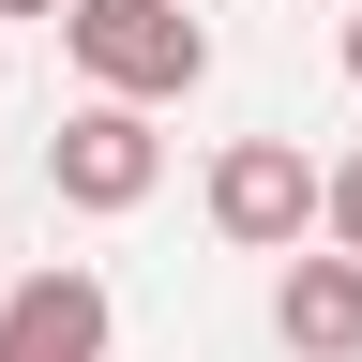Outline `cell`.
I'll return each mask as SVG.
<instances>
[{
  "mask_svg": "<svg viewBox=\"0 0 362 362\" xmlns=\"http://www.w3.org/2000/svg\"><path fill=\"white\" fill-rule=\"evenodd\" d=\"M45 181H61V211H136V197L166 181L151 106H76L61 136H45Z\"/></svg>",
  "mask_w": 362,
  "mask_h": 362,
  "instance_id": "obj_3",
  "label": "cell"
},
{
  "mask_svg": "<svg viewBox=\"0 0 362 362\" xmlns=\"http://www.w3.org/2000/svg\"><path fill=\"white\" fill-rule=\"evenodd\" d=\"M347 90H362V16H347Z\"/></svg>",
  "mask_w": 362,
  "mask_h": 362,
  "instance_id": "obj_8",
  "label": "cell"
},
{
  "mask_svg": "<svg viewBox=\"0 0 362 362\" xmlns=\"http://www.w3.org/2000/svg\"><path fill=\"white\" fill-rule=\"evenodd\" d=\"M121 332V302H106V272H16V302H0V362H106Z\"/></svg>",
  "mask_w": 362,
  "mask_h": 362,
  "instance_id": "obj_4",
  "label": "cell"
},
{
  "mask_svg": "<svg viewBox=\"0 0 362 362\" xmlns=\"http://www.w3.org/2000/svg\"><path fill=\"white\" fill-rule=\"evenodd\" d=\"M317 226H332V257H362V151H347L332 181H317Z\"/></svg>",
  "mask_w": 362,
  "mask_h": 362,
  "instance_id": "obj_6",
  "label": "cell"
},
{
  "mask_svg": "<svg viewBox=\"0 0 362 362\" xmlns=\"http://www.w3.org/2000/svg\"><path fill=\"white\" fill-rule=\"evenodd\" d=\"M272 332H287V362H362V257H287Z\"/></svg>",
  "mask_w": 362,
  "mask_h": 362,
  "instance_id": "obj_5",
  "label": "cell"
},
{
  "mask_svg": "<svg viewBox=\"0 0 362 362\" xmlns=\"http://www.w3.org/2000/svg\"><path fill=\"white\" fill-rule=\"evenodd\" d=\"M0 16H76V0H0Z\"/></svg>",
  "mask_w": 362,
  "mask_h": 362,
  "instance_id": "obj_7",
  "label": "cell"
},
{
  "mask_svg": "<svg viewBox=\"0 0 362 362\" xmlns=\"http://www.w3.org/2000/svg\"><path fill=\"white\" fill-rule=\"evenodd\" d=\"M61 61L90 76V106H181V90L211 76V30L181 16V0H76Z\"/></svg>",
  "mask_w": 362,
  "mask_h": 362,
  "instance_id": "obj_1",
  "label": "cell"
},
{
  "mask_svg": "<svg viewBox=\"0 0 362 362\" xmlns=\"http://www.w3.org/2000/svg\"><path fill=\"white\" fill-rule=\"evenodd\" d=\"M317 181H332V166H302V136H226V151H211V226L242 257H302Z\"/></svg>",
  "mask_w": 362,
  "mask_h": 362,
  "instance_id": "obj_2",
  "label": "cell"
}]
</instances>
